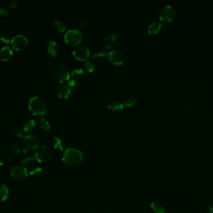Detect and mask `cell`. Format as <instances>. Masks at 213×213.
<instances>
[{
  "label": "cell",
  "instance_id": "obj_1",
  "mask_svg": "<svg viewBox=\"0 0 213 213\" xmlns=\"http://www.w3.org/2000/svg\"><path fill=\"white\" fill-rule=\"evenodd\" d=\"M29 110L34 115L41 116L47 111V103L41 97L34 96L30 99L28 103Z\"/></svg>",
  "mask_w": 213,
  "mask_h": 213
},
{
  "label": "cell",
  "instance_id": "obj_2",
  "mask_svg": "<svg viewBox=\"0 0 213 213\" xmlns=\"http://www.w3.org/2000/svg\"><path fill=\"white\" fill-rule=\"evenodd\" d=\"M83 159V154L80 150L69 148L67 149L63 154V162L71 166H74L79 164Z\"/></svg>",
  "mask_w": 213,
  "mask_h": 213
},
{
  "label": "cell",
  "instance_id": "obj_3",
  "mask_svg": "<svg viewBox=\"0 0 213 213\" xmlns=\"http://www.w3.org/2000/svg\"><path fill=\"white\" fill-rule=\"evenodd\" d=\"M52 74L54 79L56 81L61 83L68 81L71 75L68 69L65 66L62 65H58L56 66L53 70Z\"/></svg>",
  "mask_w": 213,
  "mask_h": 213
},
{
  "label": "cell",
  "instance_id": "obj_4",
  "mask_svg": "<svg viewBox=\"0 0 213 213\" xmlns=\"http://www.w3.org/2000/svg\"><path fill=\"white\" fill-rule=\"evenodd\" d=\"M65 41L72 45H79L82 40V34L77 29H69L64 35Z\"/></svg>",
  "mask_w": 213,
  "mask_h": 213
},
{
  "label": "cell",
  "instance_id": "obj_5",
  "mask_svg": "<svg viewBox=\"0 0 213 213\" xmlns=\"http://www.w3.org/2000/svg\"><path fill=\"white\" fill-rule=\"evenodd\" d=\"M107 56L109 60L114 65H120L125 60V55L120 49H113L107 53Z\"/></svg>",
  "mask_w": 213,
  "mask_h": 213
},
{
  "label": "cell",
  "instance_id": "obj_6",
  "mask_svg": "<svg viewBox=\"0 0 213 213\" xmlns=\"http://www.w3.org/2000/svg\"><path fill=\"white\" fill-rule=\"evenodd\" d=\"M51 149L46 146H43L38 149L35 153V159L41 163H45L49 161L52 157Z\"/></svg>",
  "mask_w": 213,
  "mask_h": 213
},
{
  "label": "cell",
  "instance_id": "obj_7",
  "mask_svg": "<svg viewBox=\"0 0 213 213\" xmlns=\"http://www.w3.org/2000/svg\"><path fill=\"white\" fill-rule=\"evenodd\" d=\"M175 14L176 11L175 8L170 4H166L161 8L159 17L160 20L163 22H170L175 18Z\"/></svg>",
  "mask_w": 213,
  "mask_h": 213
},
{
  "label": "cell",
  "instance_id": "obj_8",
  "mask_svg": "<svg viewBox=\"0 0 213 213\" xmlns=\"http://www.w3.org/2000/svg\"><path fill=\"white\" fill-rule=\"evenodd\" d=\"M10 45L14 50L21 51L25 49L27 46L28 40L23 35H16L11 40Z\"/></svg>",
  "mask_w": 213,
  "mask_h": 213
},
{
  "label": "cell",
  "instance_id": "obj_9",
  "mask_svg": "<svg viewBox=\"0 0 213 213\" xmlns=\"http://www.w3.org/2000/svg\"><path fill=\"white\" fill-rule=\"evenodd\" d=\"M72 54L78 60H86L90 56V51L88 48L84 45H79L74 48Z\"/></svg>",
  "mask_w": 213,
  "mask_h": 213
},
{
  "label": "cell",
  "instance_id": "obj_10",
  "mask_svg": "<svg viewBox=\"0 0 213 213\" xmlns=\"http://www.w3.org/2000/svg\"><path fill=\"white\" fill-rule=\"evenodd\" d=\"M28 172L25 168L21 166H16L13 168L11 171V176L17 181H23L26 179Z\"/></svg>",
  "mask_w": 213,
  "mask_h": 213
},
{
  "label": "cell",
  "instance_id": "obj_11",
  "mask_svg": "<svg viewBox=\"0 0 213 213\" xmlns=\"http://www.w3.org/2000/svg\"><path fill=\"white\" fill-rule=\"evenodd\" d=\"M24 142L28 148L35 149L38 147L40 141L39 138L36 135L30 134L24 136Z\"/></svg>",
  "mask_w": 213,
  "mask_h": 213
},
{
  "label": "cell",
  "instance_id": "obj_12",
  "mask_svg": "<svg viewBox=\"0 0 213 213\" xmlns=\"http://www.w3.org/2000/svg\"><path fill=\"white\" fill-rule=\"evenodd\" d=\"M58 96L61 98H68L71 94V88L66 84H61L59 85L56 89Z\"/></svg>",
  "mask_w": 213,
  "mask_h": 213
},
{
  "label": "cell",
  "instance_id": "obj_13",
  "mask_svg": "<svg viewBox=\"0 0 213 213\" xmlns=\"http://www.w3.org/2000/svg\"><path fill=\"white\" fill-rule=\"evenodd\" d=\"M13 55L11 49L8 46H4L0 50V60L3 61H8Z\"/></svg>",
  "mask_w": 213,
  "mask_h": 213
},
{
  "label": "cell",
  "instance_id": "obj_14",
  "mask_svg": "<svg viewBox=\"0 0 213 213\" xmlns=\"http://www.w3.org/2000/svg\"><path fill=\"white\" fill-rule=\"evenodd\" d=\"M48 52L53 57H56L59 53V46L54 41H50L48 45Z\"/></svg>",
  "mask_w": 213,
  "mask_h": 213
},
{
  "label": "cell",
  "instance_id": "obj_15",
  "mask_svg": "<svg viewBox=\"0 0 213 213\" xmlns=\"http://www.w3.org/2000/svg\"><path fill=\"white\" fill-rule=\"evenodd\" d=\"M161 28V24L160 21H155L152 22L148 26V31L151 35L158 33Z\"/></svg>",
  "mask_w": 213,
  "mask_h": 213
},
{
  "label": "cell",
  "instance_id": "obj_16",
  "mask_svg": "<svg viewBox=\"0 0 213 213\" xmlns=\"http://www.w3.org/2000/svg\"><path fill=\"white\" fill-rule=\"evenodd\" d=\"M108 108L113 112L118 113L123 109L124 105L121 102L119 101H114L108 105Z\"/></svg>",
  "mask_w": 213,
  "mask_h": 213
},
{
  "label": "cell",
  "instance_id": "obj_17",
  "mask_svg": "<svg viewBox=\"0 0 213 213\" xmlns=\"http://www.w3.org/2000/svg\"><path fill=\"white\" fill-rule=\"evenodd\" d=\"M35 126H36L35 121L33 120L32 119L28 120L25 121L24 124V130L26 132L32 131L35 128Z\"/></svg>",
  "mask_w": 213,
  "mask_h": 213
},
{
  "label": "cell",
  "instance_id": "obj_18",
  "mask_svg": "<svg viewBox=\"0 0 213 213\" xmlns=\"http://www.w3.org/2000/svg\"><path fill=\"white\" fill-rule=\"evenodd\" d=\"M9 194V190L8 188L6 185H2L0 186V201H5Z\"/></svg>",
  "mask_w": 213,
  "mask_h": 213
},
{
  "label": "cell",
  "instance_id": "obj_19",
  "mask_svg": "<svg viewBox=\"0 0 213 213\" xmlns=\"http://www.w3.org/2000/svg\"><path fill=\"white\" fill-rule=\"evenodd\" d=\"M151 208L153 211L156 213H165V210L164 206L158 203H152Z\"/></svg>",
  "mask_w": 213,
  "mask_h": 213
},
{
  "label": "cell",
  "instance_id": "obj_20",
  "mask_svg": "<svg viewBox=\"0 0 213 213\" xmlns=\"http://www.w3.org/2000/svg\"><path fill=\"white\" fill-rule=\"evenodd\" d=\"M107 53L104 51H98L93 55L92 58H93L94 60H95L96 61H100L104 60L105 58V57L107 56Z\"/></svg>",
  "mask_w": 213,
  "mask_h": 213
},
{
  "label": "cell",
  "instance_id": "obj_21",
  "mask_svg": "<svg viewBox=\"0 0 213 213\" xmlns=\"http://www.w3.org/2000/svg\"><path fill=\"white\" fill-rule=\"evenodd\" d=\"M84 74V70L82 68H77L72 71L71 75L72 79L77 80Z\"/></svg>",
  "mask_w": 213,
  "mask_h": 213
},
{
  "label": "cell",
  "instance_id": "obj_22",
  "mask_svg": "<svg viewBox=\"0 0 213 213\" xmlns=\"http://www.w3.org/2000/svg\"><path fill=\"white\" fill-rule=\"evenodd\" d=\"M53 142L54 147L56 149H57L59 151H62V150L64 149V146H63V142L59 138L54 137L53 138Z\"/></svg>",
  "mask_w": 213,
  "mask_h": 213
},
{
  "label": "cell",
  "instance_id": "obj_23",
  "mask_svg": "<svg viewBox=\"0 0 213 213\" xmlns=\"http://www.w3.org/2000/svg\"><path fill=\"white\" fill-rule=\"evenodd\" d=\"M54 26L56 28V29L59 31L60 33H63L66 30V26L65 25V24L59 20H56L54 21Z\"/></svg>",
  "mask_w": 213,
  "mask_h": 213
},
{
  "label": "cell",
  "instance_id": "obj_24",
  "mask_svg": "<svg viewBox=\"0 0 213 213\" xmlns=\"http://www.w3.org/2000/svg\"><path fill=\"white\" fill-rule=\"evenodd\" d=\"M39 125L40 126L42 129L44 130H48L50 129V125L49 121L44 118L43 117H41L39 118Z\"/></svg>",
  "mask_w": 213,
  "mask_h": 213
},
{
  "label": "cell",
  "instance_id": "obj_25",
  "mask_svg": "<svg viewBox=\"0 0 213 213\" xmlns=\"http://www.w3.org/2000/svg\"><path fill=\"white\" fill-rule=\"evenodd\" d=\"M8 149L9 151L14 155H17L20 152L19 147H18V145H16L15 144H9L8 146Z\"/></svg>",
  "mask_w": 213,
  "mask_h": 213
},
{
  "label": "cell",
  "instance_id": "obj_26",
  "mask_svg": "<svg viewBox=\"0 0 213 213\" xmlns=\"http://www.w3.org/2000/svg\"><path fill=\"white\" fill-rule=\"evenodd\" d=\"M42 173V169L40 167L38 166H35L33 167V168H31L29 171V174L31 176H39L41 173Z\"/></svg>",
  "mask_w": 213,
  "mask_h": 213
},
{
  "label": "cell",
  "instance_id": "obj_27",
  "mask_svg": "<svg viewBox=\"0 0 213 213\" xmlns=\"http://www.w3.org/2000/svg\"><path fill=\"white\" fill-rule=\"evenodd\" d=\"M105 39L107 40V41H117L118 39H119V35L117 33H110L109 35H107L106 36H105Z\"/></svg>",
  "mask_w": 213,
  "mask_h": 213
},
{
  "label": "cell",
  "instance_id": "obj_28",
  "mask_svg": "<svg viewBox=\"0 0 213 213\" xmlns=\"http://www.w3.org/2000/svg\"><path fill=\"white\" fill-rule=\"evenodd\" d=\"M34 162V157H28L26 158H24L22 160L21 162L25 166H29L32 164Z\"/></svg>",
  "mask_w": 213,
  "mask_h": 213
},
{
  "label": "cell",
  "instance_id": "obj_29",
  "mask_svg": "<svg viewBox=\"0 0 213 213\" xmlns=\"http://www.w3.org/2000/svg\"><path fill=\"white\" fill-rule=\"evenodd\" d=\"M137 101V99L134 98V97H130L129 98H127L125 101V104L127 106H133Z\"/></svg>",
  "mask_w": 213,
  "mask_h": 213
},
{
  "label": "cell",
  "instance_id": "obj_30",
  "mask_svg": "<svg viewBox=\"0 0 213 213\" xmlns=\"http://www.w3.org/2000/svg\"><path fill=\"white\" fill-rule=\"evenodd\" d=\"M13 133L17 137H19V138H23L24 136V133L23 130H22L21 129L18 128H15L13 130Z\"/></svg>",
  "mask_w": 213,
  "mask_h": 213
},
{
  "label": "cell",
  "instance_id": "obj_31",
  "mask_svg": "<svg viewBox=\"0 0 213 213\" xmlns=\"http://www.w3.org/2000/svg\"><path fill=\"white\" fill-rule=\"evenodd\" d=\"M85 68L88 72H92L94 70V65L90 61L87 60L85 63Z\"/></svg>",
  "mask_w": 213,
  "mask_h": 213
},
{
  "label": "cell",
  "instance_id": "obj_32",
  "mask_svg": "<svg viewBox=\"0 0 213 213\" xmlns=\"http://www.w3.org/2000/svg\"><path fill=\"white\" fill-rule=\"evenodd\" d=\"M11 42V40L6 36H0V43L8 45Z\"/></svg>",
  "mask_w": 213,
  "mask_h": 213
},
{
  "label": "cell",
  "instance_id": "obj_33",
  "mask_svg": "<svg viewBox=\"0 0 213 213\" xmlns=\"http://www.w3.org/2000/svg\"><path fill=\"white\" fill-rule=\"evenodd\" d=\"M78 84V82L76 79H71L69 81H68V86L71 88V87H75L76 86H77Z\"/></svg>",
  "mask_w": 213,
  "mask_h": 213
},
{
  "label": "cell",
  "instance_id": "obj_34",
  "mask_svg": "<svg viewBox=\"0 0 213 213\" xmlns=\"http://www.w3.org/2000/svg\"><path fill=\"white\" fill-rule=\"evenodd\" d=\"M8 11L4 8H0V15L2 16H7L8 15Z\"/></svg>",
  "mask_w": 213,
  "mask_h": 213
},
{
  "label": "cell",
  "instance_id": "obj_35",
  "mask_svg": "<svg viewBox=\"0 0 213 213\" xmlns=\"http://www.w3.org/2000/svg\"><path fill=\"white\" fill-rule=\"evenodd\" d=\"M17 4H18L17 0H11L9 2V7H11V8H15L17 6Z\"/></svg>",
  "mask_w": 213,
  "mask_h": 213
},
{
  "label": "cell",
  "instance_id": "obj_36",
  "mask_svg": "<svg viewBox=\"0 0 213 213\" xmlns=\"http://www.w3.org/2000/svg\"><path fill=\"white\" fill-rule=\"evenodd\" d=\"M80 26L82 27H83V28H85V27H87L88 26V23L87 21H83L81 22Z\"/></svg>",
  "mask_w": 213,
  "mask_h": 213
},
{
  "label": "cell",
  "instance_id": "obj_37",
  "mask_svg": "<svg viewBox=\"0 0 213 213\" xmlns=\"http://www.w3.org/2000/svg\"><path fill=\"white\" fill-rule=\"evenodd\" d=\"M22 152H23V154H27V153L28 152V149L24 148V149H23L22 150Z\"/></svg>",
  "mask_w": 213,
  "mask_h": 213
},
{
  "label": "cell",
  "instance_id": "obj_38",
  "mask_svg": "<svg viewBox=\"0 0 213 213\" xmlns=\"http://www.w3.org/2000/svg\"><path fill=\"white\" fill-rule=\"evenodd\" d=\"M207 213H213V207H210Z\"/></svg>",
  "mask_w": 213,
  "mask_h": 213
},
{
  "label": "cell",
  "instance_id": "obj_39",
  "mask_svg": "<svg viewBox=\"0 0 213 213\" xmlns=\"http://www.w3.org/2000/svg\"><path fill=\"white\" fill-rule=\"evenodd\" d=\"M3 159L2 157L0 156V167L3 166Z\"/></svg>",
  "mask_w": 213,
  "mask_h": 213
},
{
  "label": "cell",
  "instance_id": "obj_40",
  "mask_svg": "<svg viewBox=\"0 0 213 213\" xmlns=\"http://www.w3.org/2000/svg\"><path fill=\"white\" fill-rule=\"evenodd\" d=\"M111 47H112V46H111V45H107V46H106V48H106V49H107V50H108V49H109V48H111Z\"/></svg>",
  "mask_w": 213,
  "mask_h": 213
}]
</instances>
